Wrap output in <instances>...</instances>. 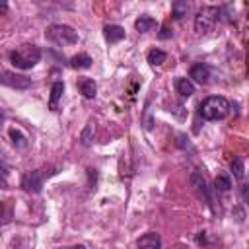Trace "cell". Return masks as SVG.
Instances as JSON below:
<instances>
[{"mask_svg":"<svg viewBox=\"0 0 249 249\" xmlns=\"http://www.w3.org/2000/svg\"><path fill=\"white\" fill-rule=\"evenodd\" d=\"M230 101L222 95H208L200 105H198V115L204 121H220L228 117L230 113Z\"/></svg>","mask_w":249,"mask_h":249,"instance_id":"cell-1","label":"cell"},{"mask_svg":"<svg viewBox=\"0 0 249 249\" xmlns=\"http://www.w3.org/2000/svg\"><path fill=\"white\" fill-rule=\"evenodd\" d=\"M43 56V51L37 45H21L10 53V62L19 70L33 68Z\"/></svg>","mask_w":249,"mask_h":249,"instance_id":"cell-2","label":"cell"},{"mask_svg":"<svg viewBox=\"0 0 249 249\" xmlns=\"http://www.w3.org/2000/svg\"><path fill=\"white\" fill-rule=\"evenodd\" d=\"M45 37L58 45V47H68V45H76L78 43V31L66 23H53L47 27Z\"/></svg>","mask_w":249,"mask_h":249,"instance_id":"cell-3","label":"cell"},{"mask_svg":"<svg viewBox=\"0 0 249 249\" xmlns=\"http://www.w3.org/2000/svg\"><path fill=\"white\" fill-rule=\"evenodd\" d=\"M220 18V8L216 6H204L198 10V14L195 16V31L196 33H206L212 31L216 21Z\"/></svg>","mask_w":249,"mask_h":249,"instance_id":"cell-4","label":"cell"},{"mask_svg":"<svg viewBox=\"0 0 249 249\" xmlns=\"http://www.w3.org/2000/svg\"><path fill=\"white\" fill-rule=\"evenodd\" d=\"M43 179H45V177H43V173H41L39 169L27 171V173L21 177V187H23V191L37 195V193H41V189H43Z\"/></svg>","mask_w":249,"mask_h":249,"instance_id":"cell-5","label":"cell"},{"mask_svg":"<svg viewBox=\"0 0 249 249\" xmlns=\"http://www.w3.org/2000/svg\"><path fill=\"white\" fill-rule=\"evenodd\" d=\"M0 84H6V86L16 88V89H27V88H31V78L16 74V72H2L0 74Z\"/></svg>","mask_w":249,"mask_h":249,"instance_id":"cell-6","label":"cell"},{"mask_svg":"<svg viewBox=\"0 0 249 249\" xmlns=\"http://www.w3.org/2000/svg\"><path fill=\"white\" fill-rule=\"evenodd\" d=\"M193 0H173L171 4V16L173 19H183L187 16H191L193 12Z\"/></svg>","mask_w":249,"mask_h":249,"instance_id":"cell-7","label":"cell"},{"mask_svg":"<svg viewBox=\"0 0 249 249\" xmlns=\"http://www.w3.org/2000/svg\"><path fill=\"white\" fill-rule=\"evenodd\" d=\"M191 185L204 196V200L208 202V206H212V196H210V191H208V185H206V179L198 173V171H195V173H191Z\"/></svg>","mask_w":249,"mask_h":249,"instance_id":"cell-8","label":"cell"},{"mask_svg":"<svg viewBox=\"0 0 249 249\" xmlns=\"http://www.w3.org/2000/svg\"><path fill=\"white\" fill-rule=\"evenodd\" d=\"M124 35H126L124 27H121L117 23H109V25L103 27V37H105L107 43H119V41L124 39Z\"/></svg>","mask_w":249,"mask_h":249,"instance_id":"cell-9","label":"cell"},{"mask_svg":"<svg viewBox=\"0 0 249 249\" xmlns=\"http://www.w3.org/2000/svg\"><path fill=\"white\" fill-rule=\"evenodd\" d=\"M189 78H193V80L198 82V84H206L208 78H210V68H208L206 64H202V62H196V64L191 66Z\"/></svg>","mask_w":249,"mask_h":249,"instance_id":"cell-10","label":"cell"},{"mask_svg":"<svg viewBox=\"0 0 249 249\" xmlns=\"http://www.w3.org/2000/svg\"><path fill=\"white\" fill-rule=\"evenodd\" d=\"M175 91H177L183 99H189V97L195 93V84H193L189 78H177V80H175Z\"/></svg>","mask_w":249,"mask_h":249,"instance_id":"cell-11","label":"cell"},{"mask_svg":"<svg viewBox=\"0 0 249 249\" xmlns=\"http://www.w3.org/2000/svg\"><path fill=\"white\" fill-rule=\"evenodd\" d=\"M62 91H64V84L62 82H54L51 86V99H49V109L51 111H56L58 109V101L62 97Z\"/></svg>","mask_w":249,"mask_h":249,"instance_id":"cell-12","label":"cell"},{"mask_svg":"<svg viewBox=\"0 0 249 249\" xmlns=\"http://www.w3.org/2000/svg\"><path fill=\"white\" fill-rule=\"evenodd\" d=\"M136 245H138V247H148V249H158V247H161V239H160L158 233L148 231L146 235H142V237L136 241Z\"/></svg>","mask_w":249,"mask_h":249,"instance_id":"cell-13","label":"cell"},{"mask_svg":"<svg viewBox=\"0 0 249 249\" xmlns=\"http://www.w3.org/2000/svg\"><path fill=\"white\" fill-rule=\"evenodd\" d=\"M78 88H80L82 95L88 97V99H93L95 93H97V86H95V82L89 80V78H82V80L78 82Z\"/></svg>","mask_w":249,"mask_h":249,"instance_id":"cell-14","label":"cell"},{"mask_svg":"<svg viewBox=\"0 0 249 249\" xmlns=\"http://www.w3.org/2000/svg\"><path fill=\"white\" fill-rule=\"evenodd\" d=\"M91 56L89 54H86V53H80V54H74L72 58H70V66L72 68H76V70H86V68H89L91 66Z\"/></svg>","mask_w":249,"mask_h":249,"instance_id":"cell-15","label":"cell"},{"mask_svg":"<svg viewBox=\"0 0 249 249\" xmlns=\"http://www.w3.org/2000/svg\"><path fill=\"white\" fill-rule=\"evenodd\" d=\"M134 27H136V31H140V33L152 31V29L156 27V19L150 18V16H140V18L134 21Z\"/></svg>","mask_w":249,"mask_h":249,"instance_id":"cell-16","label":"cell"},{"mask_svg":"<svg viewBox=\"0 0 249 249\" xmlns=\"http://www.w3.org/2000/svg\"><path fill=\"white\" fill-rule=\"evenodd\" d=\"M148 62H150V66H160V64H163L165 62V58H167V54L161 51V49H150L148 51Z\"/></svg>","mask_w":249,"mask_h":249,"instance_id":"cell-17","label":"cell"},{"mask_svg":"<svg viewBox=\"0 0 249 249\" xmlns=\"http://www.w3.org/2000/svg\"><path fill=\"white\" fill-rule=\"evenodd\" d=\"M214 187H216V191H220V193H228V191L231 189V179H230L228 175L220 173V175L214 179Z\"/></svg>","mask_w":249,"mask_h":249,"instance_id":"cell-18","label":"cell"},{"mask_svg":"<svg viewBox=\"0 0 249 249\" xmlns=\"http://www.w3.org/2000/svg\"><path fill=\"white\" fill-rule=\"evenodd\" d=\"M231 171H233V177L243 179V175H245V160H243L241 156L233 158V161H231Z\"/></svg>","mask_w":249,"mask_h":249,"instance_id":"cell-19","label":"cell"},{"mask_svg":"<svg viewBox=\"0 0 249 249\" xmlns=\"http://www.w3.org/2000/svg\"><path fill=\"white\" fill-rule=\"evenodd\" d=\"M10 138H12V142H14L16 148H25L27 146V138L18 128H10Z\"/></svg>","mask_w":249,"mask_h":249,"instance_id":"cell-20","label":"cell"},{"mask_svg":"<svg viewBox=\"0 0 249 249\" xmlns=\"http://www.w3.org/2000/svg\"><path fill=\"white\" fill-rule=\"evenodd\" d=\"M91 140H93V124L88 123V124L84 126V130L80 132V142H82L84 146H89Z\"/></svg>","mask_w":249,"mask_h":249,"instance_id":"cell-21","label":"cell"},{"mask_svg":"<svg viewBox=\"0 0 249 249\" xmlns=\"http://www.w3.org/2000/svg\"><path fill=\"white\" fill-rule=\"evenodd\" d=\"M37 4H47V6H56V8H72V0H35Z\"/></svg>","mask_w":249,"mask_h":249,"instance_id":"cell-22","label":"cell"},{"mask_svg":"<svg viewBox=\"0 0 249 249\" xmlns=\"http://www.w3.org/2000/svg\"><path fill=\"white\" fill-rule=\"evenodd\" d=\"M169 37H171V29L167 25H163L161 27V33H160V39H169Z\"/></svg>","mask_w":249,"mask_h":249,"instance_id":"cell-23","label":"cell"},{"mask_svg":"<svg viewBox=\"0 0 249 249\" xmlns=\"http://www.w3.org/2000/svg\"><path fill=\"white\" fill-rule=\"evenodd\" d=\"M6 175H8V167H6L4 163H0V179L4 181V179H6Z\"/></svg>","mask_w":249,"mask_h":249,"instance_id":"cell-24","label":"cell"},{"mask_svg":"<svg viewBox=\"0 0 249 249\" xmlns=\"http://www.w3.org/2000/svg\"><path fill=\"white\" fill-rule=\"evenodd\" d=\"M8 10V0H0V12H6Z\"/></svg>","mask_w":249,"mask_h":249,"instance_id":"cell-25","label":"cell"},{"mask_svg":"<svg viewBox=\"0 0 249 249\" xmlns=\"http://www.w3.org/2000/svg\"><path fill=\"white\" fill-rule=\"evenodd\" d=\"M241 196L243 200H247V185H241Z\"/></svg>","mask_w":249,"mask_h":249,"instance_id":"cell-26","label":"cell"},{"mask_svg":"<svg viewBox=\"0 0 249 249\" xmlns=\"http://www.w3.org/2000/svg\"><path fill=\"white\" fill-rule=\"evenodd\" d=\"M2 216H4V204L0 202V218H2Z\"/></svg>","mask_w":249,"mask_h":249,"instance_id":"cell-27","label":"cell"},{"mask_svg":"<svg viewBox=\"0 0 249 249\" xmlns=\"http://www.w3.org/2000/svg\"><path fill=\"white\" fill-rule=\"evenodd\" d=\"M0 121H4V113L2 111H0Z\"/></svg>","mask_w":249,"mask_h":249,"instance_id":"cell-28","label":"cell"},{"mask_svg":"<svg viewBox=\"0 0 249 249\" xmlns=\"http://www.w3.org/2000/svg\"><path fill=\"white\" fill-rule=\"evenodd\" d=\"M0 123H2V121H0Z\"/></svg>","mask_w":249,"mask_h":249,"instance_id":"cell-29","label":"cell"}]
</instances>
